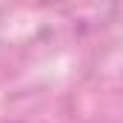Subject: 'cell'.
<instances>
[{
	"label": "cell",
	"instance_id": "6da1fadb",
	"mask_svg": "<svg viewBox=\"0 0 123 123\" xmlns=\"http://www.w3.org/2000/svg\"><path fill=\"white\" fill-rule=\"evenodd\" d=\"M43 3H52V0H43Z\"/></svg>",
	"mask_w": 123,
	"mask_h": 123
}]
</instances>
